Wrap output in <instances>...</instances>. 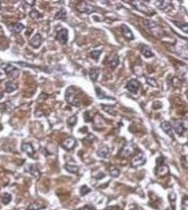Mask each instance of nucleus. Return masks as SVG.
<instances>
[{"mask_svg": "<svg viewBox=\"0 0 188 210\" xmlns=\"http://www.w3.org/2000/svg\"><path fill=\"white\" fill-rule=\"evenodd\" d=\"M25 170H26L27 172H29L30 174L33 175L34 176H36V177L39 176V171H38V169L36 168L35 165H27L26 167H25Z\"/></svg>", "mask_w": 188, "mask_h": 210, "instance_id": "nucleus-17", "label": "nucleus"}, {"mask_svg": "<svg viewBox=\"0 0 188 210\" xmlns=\"http://www.w3.org/2000/svg\"><path fill=\"white\" fill-rule=\"evenodd\" d=\"M96 93H97V97L100 99H112V100H114L113 97H110L106 95V93L103 91L100 88H96Z\"/></svg>", "mask_w": 188, "mask_h": 210, "instance_id": "nucleus-22", "label": "nucleus"}, {"mask_svg": "<svg viewBox=\"0 0 188 210\" xmlns=\"http://www.w3.org/2000/svg\"><path fill=\"white\" fill-rule=\"evenodd\" d=\"M145 163V156L142 152H140L138 155H136L135 156H133V158H132V167L134 168L142 166V165H144Z\"/></svg>", "mask_w": 188, "mask_h": 210, "instance_id": "nucleus-3", "label": "nucleus"}, {"mask_svg": "<svg viewBox=\"0 0 188 210\" xmlns=\"http://www.w3.org/2000/svg\"><path fill=\"white\" fill-rule=\"evenodd\" d=\"M101 106H102L103 109H104L106 112H107L108 114H111V115H113V116H115V115H116V111L114 110V108H113V106L104 105V104H102Z\"/></svg>", "mask_w": 188, "mask_h": 210, "instance_id": "nucleus-24", "label": "nucleus"}, {"mask_svg": "<svg viewBox=\"0 0 188 210\" xmlns=\"http://www.w3.org/2000/svg\"><path fill=\"white\" fill-rule=\"evenodd\" d=\"M121 29H122V33H123L124 37L129 40H132L134 38V36L132 32V31L130 30L128 26H126L125 24H122L121 25Z\"/></svg>", "mask_w": 188, "mask_h": 210, "instance_id": "nucleus-15", "label": "nucleus"}, {"mask_svg": "<svg viewBox=\"0 0 188 210\" xmlns=\"http://www.w3.org/2000/svg\"><path fill=\"white\" fill-rule=\"evenodd\" d=\"M0 9H1V1H0Z\"/></svg>", "mask_w": 188, "mask_h": 210, "instance_id": "nucleus-43", "label": "nucleus"}, {"mask_svg": "<svg viewBox=\"0 0 188 210\" xmlns=\"http://www.w3.org/2000/svg\"><path fill=\"white\" fill-rule=\"evenodd\" d=\"M134 152V144L129 142L124 147L123 149L120 151V155L122 156H128L132 155Z\"/></svg>", "mask_w": 188, "mask_h": 210, "instance_id": "nucleus-7", "label": "nucleus"}, {"mask_svg": "<svg viewBox=\"0 0 188 210\" xmlns=\"http://www.w3.org/2000/svg\"><path fill=\"white\" fill-rule=\"evenodd\" d=\"M118 64H119V60H118V57H115L113 58V60L110 62V65H111V67H112L113 69L116 68L118 65Z\"/></svg>", "mask_w": 188, "mask_h": 210, "instance_id": "nucleus-32", "label": "nucleus"}, {"mask_svg": "<svg viewBox=\"0 0 188 210\" xmlns=\"http://www.w3.org/2000/svg\"><path fill=\"white\" fill-rule=\"evenodd\" d=\"M82 210H96V209H95V208H94L93 206L87 205V206H85V207L83 208V209Z\"/></svg>", "mask_w": 188, "mask_h": 210, "instance_id": "nucleus-38", "label": "nucleus"}, {"mask_svg": "<svg viewBox=\"0 0 188 210\" xmlns=\"http://www.w3.org/2000/svg\"><path fill=\"white\" fill-rule=\"evenodd\" d=\"M61 146L65 149V150H71V149H72L76 146V140L74 138H72V137H69V138L65 139L62 142Z\"/></svg>", "mask_w": 188, "mask_h": 210, "instance_id": "nucleus-8", "label": "nucleus"}, {"mask_svg": "<svg viewBox=\"0 0 188 210\" xmlns=\"http://www.w3.org/2000/svg\"><path fill=\"white\" fill-rule=\"evenodd\" d=\"M42 207L41 206H38L37 203H33V204H31L29 207H28V210H38L39 208H41Z\"/></svg>", "mask_w": 188, "mask_h": 210, "instance_id": "nucleus-36", "label": "nucleus"}, {"mask_svg": "<svg viewBox=\"0 0 188 210\" xmlns=\"http://www.w3.org/2000/svg\"><path fill=\"white\" fill-rule=\"evenodd\" d=\"M146 83L152 87H158V83L154 78H152V77L146 78Z\"/></svg>", "mask_w": 188, "mask_h": 210, "instance_id": "nucleus-30", "label": "nucleus"}, {"mask_svg": "<svg viewBox=\"0 0 188 210\" xmlns=\"http://www.w3.org/2000/svg\"><path fill=\"white\" fill-rule=\"evenodd\" d=\"M140 50H141V53L144 55L145 57H153L154 56V54L152 52L150 48L148 46L145 45V44H141Z\"/></svg>", "mask_w": 188, "mask_h": 210, "instance_id": "nucleus-16", "label": "nucleus"}, {"mask_svg": "<svg viewBox=\"0 0 188 210\" xmlns=\"http://www.w3.org/2000/svg\"><path fill=\"white\" fill-rule=\"evenodd\" d=\"M169 199H170V201H175V200H176V194H174V193H171V194H170V195H169Z\"/></svg>", "mask_w": 188, "mask_h": 210, "instance_id": "nucleus-39", "label": "nucleus"}, {"mask_svg": "<svg viewBox=\"0 0 188 210\" xmlns=\"http://www.w3.org/2000/svg\"><path fill=\"white\" fill-rule=\"evenodd\" d=\"M24 28H25V26L22 24L21 23H16L13 25H11L9 27V29L11 30V31H13V32L15 33H19L24 30Z\"/></svg>", "mask_w": 188, "mask_h": 210, "instance_id": "nucleus-18", "label": "nucleus"}, {"mask_svg": "<svg viewBox=\"0 0 188 210\" xmlns=\"http://www.w3.org/2000/svg\"><path fill=\"white\" fill-rule=\"evenodd\" d=\"M100 54H101V51H100V50H94V51H92L91 53V56L94 58V59L98 60V58L99 57Z\"/></svg>", "mask_w": 188, "mask_h": 210, "instance_id": "nucleus-34", "label": "nucleus"}, {"mask_svg": "<svg viewBox=\"0 0 188 210\" xmlns=\"http://www.w3.org/2000/svg\"><path fill=\"white\" fill-rule=\"evenodd\" d=\"M155 173L157 176H159V177L166 176L167 174L169 173V168H168L167 165L161 164V165H159L158 167L156 168Z\"/></svg>", "mask_w": 188, "mask_h": 210, "instance_id": "nucleus-10", "label": "nucleus"}, {"mask_svg": "<svg viewBox=\"0 0 188 210\" xmlns=\"http://www.w3.org/2000/svg\"><path fill=\"white\" fill-rule=\"evenodd\" d=\"M42 43H43V38H42V36L39 33H37L30 41V44L33 46V48L36 49L40 47V45L42 44Z\"/></svg>", "mask_w": 188, "mask_h": 210, "instance_id": "nucleus-9", "label": "nucleus"}, {"mask_svg": "<svg viewBox=\"0 0 188 210\" xmlns=\"http://www.w3.org/2000/svg\"><path fill=\"white\" fill-rule=\"evenodd\" d=\"M119 174H120V172H119V170H118L117 168L113 167L110 168V175L113 177H118V175H119Z\"/></svg>", "mask_w": 188, "mask_h": 210, "instance_id": "nucleus-28", "label": "nucleus"}, {"mask_svg": "<svg viewBox=\"0 0 188 210\" xmlns=\"http://www.w3.org/2000/svg\"><path fill=\"white\" fill-rule=\"evenodd\" d=\"M181 208H182V210H188V196H185L183 198Z\"/></svg>", "mask_w": 188, "mask_h": 210, "instance_id": "nucleus-29", "label": "nucleus"}, {"mask_svg": "<svg viewBox=\"0 0 188 210\" xmlns=\"http://www.w3.org/2000/svg\"><path fill=\"white\" fill-rule=\"evenodd\" d=\"M174 24H175L180 30H182L184 32H188V24H181V23H179V22H174Z\"/></svg>", "mask_w": 188, "mask_h": 210, "instance_id": "nucleus-26", "label": "nucleus"}, {"mask_svg": "<svg viewBox=\"0 0 188 210\" xmlns=\"http://www.w3.org/2000/svg\"><path fill=\"white\" fill-rule=\"evenodd\" d=\"M21 149L22 150L24 151V152H25L27 155L29 156H31V157H33L34 155H35V150H34V149H33L32 144L29 143V142H24L22 144Z\"/></svg>", "mask_w": 188, "mask_h": 210, "instance_id": "nucleus-13", "label": "nucleus"}, {"mask_svg": "<svg viewBox=\"0 0 188 210\" xmlns=\"http://www.w3.org/2000/svg\"><path fill=\"white\" fill-rule=\"evenodd\" d=\"M109 149H108V147H106V146H104V147H101L98 150L97 154L98 156H99V157H102V158H106V157H107L108 155H109Z\"/></svg>", "mask_w": 188, "mask_h": 210, "instance_id": "nucleus-19", "label": "nucleus"}, {"mask_svg": "<svg viewBox=\"0 0 188 210\" xmlns=\"http://www.w3.org/2000/svg\"><path fill=\"white\" fill-rule=\"evenodd\" d=\"M2 97H3V94H2V93H0V100L2 99Z\"/></svg>", "mask_w": 188, "mask_h": 210, "instance_id": "nucleus-42", "label": "nucleus"}, {"mask_svg": "<svg viewBox=\"0 0 188 210\" xmlns=\"http://www.w3.org/2000/svg\"><path fill=\"white\" fill-rule=\"evenodd\" d=\"M132 6H134L138 11H142V12H144L145 14H147V15H149V16L155 14V12L153 11V10H152V8H150L149 6H147L146 5H145V3L142 2V1H132Z\"/></svg>", "mask_w": 188, "mask_h": 210, "instance_id": "nucleus-1", "label": "nucleus"}, {"mask_svg": "<svg viewBox=\"0 0 188 210\" xmlns=\"http://www.w3.org/2000/svg\"><path fill=\"white\" fill-rule=\"evenodd\" d=\"M65 168L68 172L70 173H77L79 170V167L75 165V164H71V163H67L65 165Z\"/></svg>", "mask_w": 188, "mask_h": 210, "instance_id": "nucleus-23", "label": "nucleus"}, {"mask_svg": "<svg viewBox=\"0 0 188 210\" xmlns=\"http://www.w3.org/2000/svg\"><path fill=\"white\" fill-rule=\"evenodd\" d=\"M161 129H163V131L167 134V135H168L170 137H172V138H173V134H172V124L170 123L169 122H167V121H165V122H162L161 123Z\"/></svg>", "mask_w": 188, "mask_h": 210, "instance_id": "nucleus-11", "label": "nucleus"}, {"mask_svg": "<svg viewBox=\"0 0 188 210\" xmlns=\"http://www.w3.org/2000/svg\"><path fill=\"white\" fill-rule=\"evenodd\" d=\"M65 99H66L67 102H69L71 105H75V106H79L80 105V102H79V98L76 96L75 92L73 91V88L72 87H71L66 90Z\"/></svg>", "mask_w": 188, "mask_h": 210, "instance_id": "nucleus-2", "label": "nucleus"}, {"mask_svg": "<svg viewBox=\"0 0 188 210\" xmlns=\"http://www.w3.org/2000/svg\"><path fill=\"white\" fill-rule=\"evenodd\" d=\"M140 82L138 81V80H136V79H132V80H130V81L127 83V84H126L127 90H128L131 93H132V94H136V93L138 92L139 89H140Z\"/></svg>", "mask_w": 188, "mask_h": 210, "instance_id": "nucleus-5", "label": "nucleus"}, {"mask_svg": "<svg viewBox=\"0 0 188 210\" xmlns=\"http://www.w3.org/2000/svg\"><path fill=\"white\" fill-rule=\"evenodd\" d=\"M77 9L79 11L86 12L87 14H90V13L95 11V8L93 6H90V5H88L86 3H80L79 5L77 6Z\"/></svg>", "mask_w": 188, "mask_h": 210, "instance_id": "nucleus-6", "label": "nucleus"}, {"mask_svg": "<svg viewBox=\"0 0 188 210\" xmlns=\"http://www.w3.org/2000/svg\"><path fill=\"white\" fill-rule=\"evenodd\" d=\"M90 192H91V189H89L87 186H86V185L82 186V188L80 189L81 195H86V194H88V193H90Z\"/></svg>", "mask_w": 188, "mask_h": 210, "instance_id": "nucleus-33", "label": "nucleus"}, {"mask_svg": "<svg viewBox=\"0 0 188 210\" xmlns=\"http://www.w3.org/2000/svg\"><path fill=\"white\" fill-rule=\"evenodd\" d=\"M55 18H56V19H65V18H66V11H65V9H61V10L56 14Z\"/></svg>", "mask_w": 188, "mask_h": 210, "instance_id": "nucleus-25", "label": "nucleus"}, {"mask_svg": "<svg viewBox=\"0 0 188 210\" xmlns=\"http://www.w3.org/2000/svg\"><path fill=\"white\" fill-rule=\"evenodd\" d=\"M77 121H78L77 116H71L70 118L68 119V125L71 126V127H73L77 123Z\"/></svg>", "mask_w": 188, "mask_h": 210, "instance_id": "nucleus-31", "label": "nucleus"}, {"mask_svg": "<svg viewBox=\"0 0 188 210\" xmlns=\"http://www.w3.org/2000/svg\"><path fill=\"white\" fill-rule=\"evenodd\" d=\"M56 38L59 43L65 44L68 41V31L66 29H61L58 31L56 35Z\"/></svg>", "mask_w": 188, "mask_h": 210, "instance_id": "nucleus-4", "label": "nucleus"}, {"mask_svg": "<svg viewBox=\"0 0 188 210\" xmlns=\"http://www.w3.org/2000/svg\"><path fill=\"white\" fill-rule=\"evenodd\" d=\"M17 84L13 82L9 81L6 83V91L7 93H11V92L14 91L15 90H17Z\"/></svg>", "mask_w": 188, "mask_h": 210, "instance_id": "nucleus-20", "label": "nucleus"}, {"mask_svg": "<svg viewBox=\"0 0 188 210\" xmlns=\"http://www.w3.org/2000/svg\"><path fill=\"white\" fill-rule=\"evenodd\" d=\"M11 201V194H7V193L3 194V197H2V202H3L4 204H6V205L8 204Z\"/></svg>", "mask_w": 188, "mask_h": 210, "instance_id": "nucleus-27", "label": "nucleus"}, {"mask_svg": "<svg viewBox=\"0 0 188 210\" xmlns=\"http://www.w3.org/2000/svg\"><path fill=\"white\" fill-rule=\"evenodd\" d=\"M30 15H31V17H32L33 18H38V17H41V15L38 13V11H35V10H33V11L31 12V14H30Z\"/></svg>", "mask_w": 188, "mask_h": 210, "instance_id": "nucleus-37", "label": "nucleus"}, {"mask_svg": "<svg viewBox=\"0 0 188 210\" xmlns=\"http://www.w3.org/2000/svg\"><path fill=\"white\" fill-rule=\"evenodd\" d=\"M2 68L6 70V72L8 75H10L11 76H12V77H14V75H13L14 72L17 73V74H19L18 70H17V68H15L14 66H12V65L11 64H3L2 65ZM14 78H15V77H14Z\"/></svg>", "mask_w": 188, "mask_h": 210, "instance_id": "nucleus-14", "label": "nucleus"}, {"mask_svg": "<svg viewBox=\"0 0 188 210\" xmlns=\"http://www.w3.org/2000/svg\"><path fill=\"white\" fill-rule=\"evenodd\" d=\"M172 128L174 129L175 132L177 133L178 135H182L183 133H184V131H185V129H186L182 122L181 121H178V120L173 122Z\"/></svg>", "mask_w": 188, "mask_h": 210, "instance_id": "nucleus-12", "label": "nucleus"}, {"mask_svg": "<svg viewBox=\"0 0 188 210\" xmlns=\"http://www.w3.org/2000/svg\"><path fill=\"white\" fill-rule=\"evenodd\" d=\"M46 98H47V95H46V94H44V93H42V94H41V96H39V97H38V99H39V100H42V101L45 100Z\"/></svg>", "mask_w": 188, "mask_h": 210, "instance_id": "nucleus-40", "label": "nucleus"}, {"mask_svg": "<svg viewBox=\"0 0 188 210\" xmlns=\"http://www.w3.org/2000/svg\"><path fill=\"white\" fill-rule=\"evenodd\" d=\"M118 208L116 207V206H113V207H108L107 208L106 210H118Z\"/></svg>", "mask_w": 188, "mask_h": 210, "instance_id": "nucleus-41", "label": "nucleus"}, {"mask_svg": "<svg viewBox=\"0 0 188 210\" xmlns=\"http://www.w3.org/2000/svg\"><path fill=\"white\" fill-rule=\"evenodd\" d=\"M159 2L160 4H159L158 2H156V6H158L159 9H162V10H163V9H165L167 6V2H165V1H159Z\"/></svg>", "mask_w": 188, "mask_h": 210, "instance_id": "nucleus-35", "label": "nucleus"}, {"mask_svg": "<svg viewBox=\"0 0 188 210\" xmlns=\"http://www.w3.org/2000/svg\"><path fill=\"white\" fill-rule=\"evenodd\" d=\"M99 69H91L90 70V73H89V76H90V78L91 79V81L95 82L97 81L98 77L99 76Z\"/></svg>", "mask_w": 188, "mask_h": 210, "instance_id": "nucleus-21", "label": "nucleus"}]
</instances>
